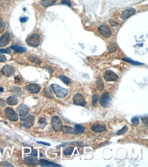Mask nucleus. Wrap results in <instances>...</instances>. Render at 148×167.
Masks as SVG:
<instances>
[{"label": "nucleus", "instance_id": "1", "mask_svg": "<svg viewBox=\"0 0 148 167\" xmlns=\"http://www.w3.org/2000/svg\"><path fill=\"white\" fill-rule=\"evenodd\" d=\"M51 87L53 91L57 98H63L67 96L69 93V91L67 89L63 88L59 85L53 84Z\"/></svg>", "mask_w": 148, "mask_h": 167}, {"label": "nucleus", "instance_id": "2", "mask_svg": "<svg viewBox=\"0 0 148 167\" xmlns=\"http://www.w3.org/2000/svg\"><path fill=\"white\" fill-rule=\"evenodd\" d=\"M27 44L31 47H37L40 45V37L38 34H34L29 36L26 40Z\"/></svg>", "mask_w": 148, "mask_h": 167}, {"label": "nucleus", "instance_id": "3", "mask_svg": "<svg viewBox=\"0 0 148 167\" xmlns=\"http://www.w3.org/2000/svg\"><path fill=\"white\" fill-rule=\"evenodd\" d=\"M111 100V98L110 94L107 92H105L102 94L100 98V105L104 108H107L109 107Z\"/></svg>", "mask_w": 148, "mask_h": 167}, {"label": "nucleus", "instance_id": "4", "mask_svg": "<svg viewBox=\"0 0 148 167\" xmlns=\"http://www.w3.org/2000/svg\"><path fill=\"white\" fill-rule=\"evenodd\" d=\"M52 125L54 131L60 132L62 130L63 127V122L61 119L58 116H54L52 118Z\"/></svg>", "mask_w": 148, "mask_h": 167}, {"label": "nucleus", "instance_id": "5", "mask_svg": "<svg viewBox=\"0 0 148 167\" xmlns=\"http://www.w3.org/2000/svg\"><path fill=\"white\" fill-rule=\"evenodd\" d=\"M6 117L9 120L16 121L18 120V115L17 113L10 107H7L4 110Z\"/></svg>", "mask_w": 148, "mask_h": 167}, {"label": "nucleus", "instance_id": "6", "mask_svg": "<svg viewBox=\"0 0 148 167\" xmlns=\"http://www.w3.org/2000/svg\"><path fill=\"white\" fill-rule=\"evenodd\" d=\"M73 104L77 106L84 107L86 105V102L84 97L81 94L77 93L74 95L73 98Z\"/></svg>", "mask_w": 148, "mask_h": 167}, {"label": "nucleus", "instance_id": "7", "mask_svg": "<svg viewBox=\"0 0 148 167\" xmlns=\"http://www.w3.org/2000/svg\"><path fill=\"white\" fill-rule=\"evenodd\" d=\"M15 71V69L14 67L9 65H6L3 67L1 72L3 76L6 77H10L12 76Z\"/></svg>", "mask_w": 148, "mask_h": 167}, {"label": "nucleus", "instance_id": "8", "mask_svg": "<svg viewBox=\"0 0 148 167\" xmlns=\"http://www.w3.org/2000/svg\"><path fill=\"white\" fill-rule=\"evenodd\" d=\"M17 110H18L21 120L23 121L25 118V117L28 114L30 108L27 105L23 104L18 107Z\"/></svg>", "mask_w": 148, "mask_h": 167}, {"label": "nucleus", "instance_id": "9", "mask_svg": "<svg viewBox=\"0 0 148 167\" xmlns=\"http://www.w3.org/2000/svg\"><path fill=\"white\" fill-rule=\"evenodd\" d=\"M104 78L108 82H115L118 80V76L112 71L108 70L104 74Z\"/></svg>", "mask_w": 148, "mask_h": 167}, {"label": "nucleus", "instance_id": "10", "mask_svg": "<svg viewBox=\"0 0 148 167\" xmlns=\"http://www.w3.org/2000/svg\"><path fill=\"white\" fill-rule=\"evenodd\" d=\"M98 30L99 32L106 38H109L111 36V30L107 25H101L99 27Z\"/></svg>", "mask_w": 148, "mask_h": 167}, {"label": "nucleus", "instance_id": "11", "mask_svg": "<svg viewBox=\"0 0 148 167\" xmlns=\"http://www.w3.org/2000/svg\"><path fill=\"white\" fill-rule=\"evenodd\" d=\"M26 89L30 93L36 94L40 92L41 87L38 84H32L26 86Z\"/></svg>", "mask_w": 148, "mask_h": 167}, {"label": "nucleus", "instance_id": "12", "mask_svg": "<svg viewBox=\"0 0 148 167\" xmlns=\"http://www.w3.org/2000/svg\"><path fill=\"white\" fill-rule=\"evenodd\" d=\"M136 11L134 8H129L125 10L124 11H122L121 15V18L125 20L129 18L130 17L133 16V15L135 14Z\"/></svg>", "mask_w": 148, "mask_h": 167}, {"label": "nucleus", "instance_id": "13", "mask_svg": "<svg viewBox=\"0 0 148 167\" xmlns=\"http://www.w3.org/2000/svg\"><path fill=\"white\" fill-rule=\"evenodd\" d=\"M10 41V35L8 33L3 34L0 37V47H4L9 44Z\"/></svg>", "mask_w": 148, "mask_h": 167}, {"label": "nucleus", "instance_id": "14", "mask_svg": "<svg viewBox=\"0 0 148 167\" xmlns=\"http://www.w3.org/2000/svg\"><path fill=\"white\" fill-rule=\"evenodd\" d=\"M24 163L28 166H36L40 164V161L34 157H27L24 159Z\"/></svg>", "mask_w": 148, "mask_h": 167}, {"label": "nucleus", "instance_id": "15", "mask_svg": "<svg viewBox=\"0 0 148 167\" xmlns=\"http://www.w3.org/2000/svg\"><path fill=\"white\" fill-rule=\"evenodd\" d=\"M35 118L34 116L31 115L26 118L23 124V126L26 128H30L34 125Z\"/></svg>", "mask_w": 148, "mask_h": 167}, {"label": "nucleus", "instance_id": "16", "mask_svg": "<svg viewBox=\"0 0 148 167\" xmlns=\"http://www.w3.org/2000/svg\"><path fill=\"white\" fill-rule=\"evenodd\" d=\"M106 126L100 124H96L94 125L91 127V130L93 132L97 133H101L106 131Z\"/></svg>", "mask_w": 148, "mask_h": 167}, {"label": "nucleus", "instance_id": "17", "mask_svg": "<svg viewBox=\"0 0 148 167\" xmlns=\"http://www.w3.org/2000/svg\"><path fill=\"white\" fill-rule=\"evenodd\" d=\"M40 161V164L42 166H60V165L56 164L54 162H50L47 160L41 159Z\"/></svg>", "mask_w": 148, "mask_h": 167}, {"label": "nucleus", "instance_id": "18", "mask_svg": "<svg viewBox=\"0 0 148 167\" xmlns=\"http://www.w3.org/2000/svg\"><path fill=\"white\" fill-rule=\"evenodd\" d=\"M57 0H41V4L45 7H48L54 5Z\"/></svg>", "mask_w": 148, "mask_h": 167}, {"label": "nucleus", "instance_id": "19", "mask_svg": "<svg viewBox=\"0 0 148 167\" xmlns=\"http://www.w3.org/2000/svg\"><path fill=\"white\" fill-rule=\"evenodd\" d=\"M7 102L10 105H16L18 104V100L15 97L10 96L7 98Z\"/></svg>", "mask_w": 148, "mask_h": 167}, {"label": "nucleus", "instance_id": "20", "mask_svg": "<svg viewBox=\"0 0 148 167\" xmlns=\"http://www.w3.org/2000/svg\"><path fill=\"white\" fill-rule=\"evenodd\" d=\"M85 128L79 125H76L74 128V132L77 134H81L84 132Z\"/></svg>", "mask_w": 148, "mask_h": 167}, {"label": "nucleus", "instance_id": "21", "mask_svg": "<svg viewBox=\"0 0 148 167\" xmlns=\"http://www.w3.org/2000/svg\"><path fill=\"white\" fill-rule=\"evenodd\" d=\"M11 49L17 53H23L26 51V49L25 48L16 45H12L11 47Z\"/></svg>", "mask_w": 148, "mask_h": 167}, {"label": "nucleus", "instance_id": "22", "mask_svg": "<svg viewBox=\"0 0 148 167\" xmlns=\"http://www.w3.org/2000/svg\"><path fill=\"white\" fill-rule=\"evenodd\" d=\"M122 60H124V61L127 62L131 64H133V65H140L144 64L142 63L134 61L133 59L129 58H122Z\"/></svg>", "mask_w": 148, "mask_h": 167}, {"label": "nucleus", "instance_id": "23", "mask_svg": "<svg viewBox=\"0 0 148 167\" xmlns=\"http://www.w3.org/2000/svg\"><path fill=\"white\" fill-rule=\"evenodd\" d=\"M96 86L98 90L102 91L104 88V85L103 81L101 78H99L96 80Z\"/></svg>", "mask_w": 148, "mask_h": 167}, {"label": "nucleus", "instance_id": "24", "mask_svg": "<svg viewBox=\"0 0 148 167\" xmlns=\"http://www.w3.org/2000/svg\"><path fill=\"white\" fill-rule=\"evenodd\" d=\"M62 131L64 134H72L74 132V129L68 126H64L62 128Z\"/></svg>", "mask_w": 148, "mask_h": 167}, {"label": "nucleus", "instance_id": "25", "mask_svg": "<svg viewBox=\"0 0 148 167\" xmlns=\"http://www.w3.org/2000/svg\"><path fill=\"white\" fill-rule=\"evenodd\" d=\"M38 123L39 124L40 127L43 129L45 128L46 126H47V124H48L47 120L44 118L40 119L39 121H38Z\"/></svg>", "mask_w": 148, "mask_h": 167}, {"label": "nucleus", "instance_id": "26", "mask_svg": "<svg viewBox=\"0 0 148 167\" xmlns=\"http://www.w3.org/2000/svg\"><path fill=\"white\" fill-rule=\"evenodd\" d=\"M108 50L110 53H114L117 50V47L114 43H111L108 47Z\"/></svg>", "mask_w": 148, "mask_h": 167}, {"label": "nucleus", "instance_id": "27", "mask_svg": "<svg viewBox=\"0 0 148 167\" xmlns=\"http://www.w3.org/2000/svg\"><path fill=\"white\" fill-rule=\"evenodd\" d=\"M74 147L73 146L69 147L66 148L64 151V154L65 155H71L73 152L74 150Z\"/></svg>", "mask_w": 148, "mask_h": 167}, {"label": "nucleus", "instance_id": "28", "mask_svg": "<svg viewBox=\"0 0 148 167\" xmlns=\"http://www.w3.org/2000/svg\"><path fill=\"white\" fill-rule=\"evenodd\" d=\"M59 78L66 85H69L71 83L70 79L66 76H59Z\"/></svg>", "mask_w": 148, "mask_h": 167}, {"label": "nucleus", "instance_id": "29", "mask_svg": "<svg viewBox=\"0 0 148 167\" xmlns=\"http://www.w3.org/2000/svg\"><path fill=\"white\" fill-rule=\"evenodd\" d=\"M29 60L31 62L37 64H40L41 63V61L39 58L35 57L30 56L28 58Z\"/></svg>", "mask_w": 148, "mask_h": 167}, {"label": "nucleus", "instance_id": "30", "mask_svg": "<svg viewBox=\"0 0 148 167\" xmlns=\"http://www.w3.org/2000/svg\"><path fill=\"white\" fill-rule=\"evenodd\" d=\"M128 130V127L127 126H125L117 132V134L118 135H123L127 133Z\"/></svg>", "mask_w": 148, "mask_h": 167}, {"label": "nucleus", "instance_id": "31", "mask_svg": "<svg viewBox=\"0 0 148 167\" xmlns=\"http://www.w3.org/2000/svg\"><path fill=\"white\" fill-rule=\"evenodd\" d=\"M98 98L99 96L98 94H95L93 95L92 98V103L93 106H96L97 102H98Z\"/></svg>", "mask_w": 148, "mask_h": 167}, {"label": "nucleus", "instance_id": "32", "mask_svg": "<svg viewBox=\"0 0 148 167\" xmlns=\"http://www.w3.org/2000/svg\"><path fill=\"white\" fill-rule=\"evenodd\" d=\"M5 25L3 21L0 19V34L2 33L5 30Z\"/></svg>", "mask_w": 148, "mask_h": 167}, {"label": "nucleus", "instance_id": "33", "mask_svg": "<svg viewBox=\"0 0 148 167\" xmlns=\"http://www.w3.org/2000/svg\"><path fill=\"white\" fill-rule=\"evenodd\" d=\"M131 122L134 125H138L140 123V120L138 117H134L132 118L131 119Z\"/></svg>", "mask_w": 148, "mask_h": 167}, {"label": "nucleus", "instance_id": "34", "mask_svg": "<svg viewBox=\"0 0 148 167\" xmlns=\"http://www.w3.org/2000/svg\"><path fill=\"white\" fill-rule=\"evenodd\" d=\"M0 166L2 167H13V166L7 161H3L0 163Z\"/></svg>", "mask_w": 148, "mask_h": 167}, {"label": "nucleus", "instance_id": "35", "mask_svg": "<svg viewBox=\"0 0 148 167\" xmlns=\"http://www.w3.org/2000/svg\"><path fill=\"white\" fill-rule=\"evenodd\" d=\"M13 91L14 92L16 93L17 94H18L21 93V88H19V87H14L13 88Z\"/></svg>", "mask_w": 148, "mask_h": 167}, {"label": "nucleus", "instance_id": "36", "mask_svg": "<svg viewBox=\"0 0 148 167\" xmlns=\"http://www.w3.org/2000/svg\"><path fill=\"white\" fill-rule=\"evenodd\" d=\"M61 3L68 5L69 7H71V3L70 0H61Z\"/></svg>", "mask_w": 148, "mask_h": 167}, {"label": "nucleus", "instance_id": "37", "mask_svg": "<svg viewBox=\"0 0 148 167\" xmlns=\"http://www.w3.org/2000/svg\"><path fill=\"white\" fill-rule=\"evenodd\" d=\"M0 53L10 54V51L8 49H0Z\"/></svg>", "mask_w": 148, "mask_h": 167}, {"label": "nucleus", "instance_id": "38", "mask_svg": "<svg viewBox=\"0 0 148 167\" xmlns=\"http://www.w3.org/2000/svg\"><path fill=\"white\" fill-rule=\"evenodd\" d=\"M7 61L6 56L2 54H0V62H4Z\"/></svg>", "mask_w": 148, "mask_h": 167}, {"label": "nucleus", "instance_id": "39", "mask_svg": "<svg viewBox=\"0 0 148 167\" xmlns=\"http://www.w3.org/2000/svg\"><path fill=\"white\" fill-rule=\"evenodd\" d=\"M45 69L46 70L48 71V72L50 73V74H52L53 73V70L52 68H51L49 66H45Z\"/></svg>", "mask_w": 148, "mask_h": 167}, {"label": "nucleus", "instance_id": "40", "mask_svg": "<svg viewBox=\"0 0 148 167\" xmlns=\"http://www.w3.org/2000/svg\"><path fill=\"white\" fill-rule=\"evenodd\" d=\"M109 23H110V25L112 26H117L118 25V23L117 22L113 20H110L109 21Z\"/></svg>", "mask_w": 148, "mask_h": 167}, {"label": "nucleus", "instance_id": "41", "mask_svg": "<svg viewBox=\"0 0 148 167\" xmlns=\"http://www.w3.org/2000/svg\"><path fill=\"white\" fill-rule=\"evenodd\" d=\"M30 155L34 156V157H37V156H38V152H37V150H33Z\"/></svg>", "mask_w": 148, "mask_h": 167}, {"label": "nucleus", "instance_id": "42", "mask_svg": "<svg viewBox=\"0 0 148 167\" xmlns=\"http://www.w3.org/2000/svg\"><path fill=\"white\" fill-rule=\"evenodd\" d=\"M37 143L38 144H42V145H44L46 146H50V144L49 143H47V142H43V141H37Z\"/></svg>", "mask_w": 148, "mask_h": 167}, {"label": "nucleus", "instance_id": "43", "mask_svg": "<svg viewBox=\"0 0 148 167\" xmlns=\"http://www.w3.org/2000/svg\"><path fill=\"white\" fill-rule=\"evenodd\" d=\"M28 18L27 17H22L20 19V21H21V22L24 23L25 22L27 21H28Z\"/></svg>", "mask_w": 148, "mask_h": 167}, {"label": "nucleus", "instance_id": "44", "mask_svg": "<svg viewBox=\"0 0 148 167\" xmlns=\"http://www.w3.org/2000/svg\"><path fill=\"white\" fill-rule=\"evenodd\" d=\"M20 78L18 77V76H17V77H16L15 78V83L16 84H18L20 83Z\"/></svg>", "mask_w": 148, "mask_h": 167}, {"label": "nucleus", "instance_id": "45", "mask_svg": "<svg viewBox=\"0 0 148 167\" xmlns=\"http://www.w3.org/2000/svg\"><path fill=\"white\" fill-rule=\"evenodd\" d=\"M144 119H142V121H143V123H144L145 124H147V125L148 124V118L147 117V118H144Z\"/></svg>", "mask_w": 148, "mask_h": 167}, {"label": "nucleus", "instance_id": "46", "mask_svg": "<svg viewBox=\"0 0 148 167\" xmlns=\"http://www.w3.org/2000/svg\"><path fill=\"white\" fill-rule=\"evenodd\" d=\"M30 152V150L29 149H28V148L24 149V152L25 153H28Z\"/></svg>", "mask_w": 148, "mask_h": 167}, {"label": "nucleus", "instance_id": "47", "mask_svg": "<svg viewBox=\"0 0 148 167\" xmlns=\"http://www.w3.org/2000/svg\"><path fill=\"white\" fill-rule=\"evenodd\" d=\"M3 90H4V89H3V87H0V92L3 91Z\"/></svg>", "mask_w": 148, "mask_h": 167}, {"label": "nucleus", "instance_id": "48", "mask_svg": "<svg viewBox=\"0 0 148 167\" xmlns=\"http://www.w3.org/2000/svg\"><path fill=\"white\" fill-rule=\"evenodd\" d=\"M43 156V154H42L41 153H40V157H42Z\"/></svg>", "mask_w": 148, "mask_h": 167}]
</instances>
